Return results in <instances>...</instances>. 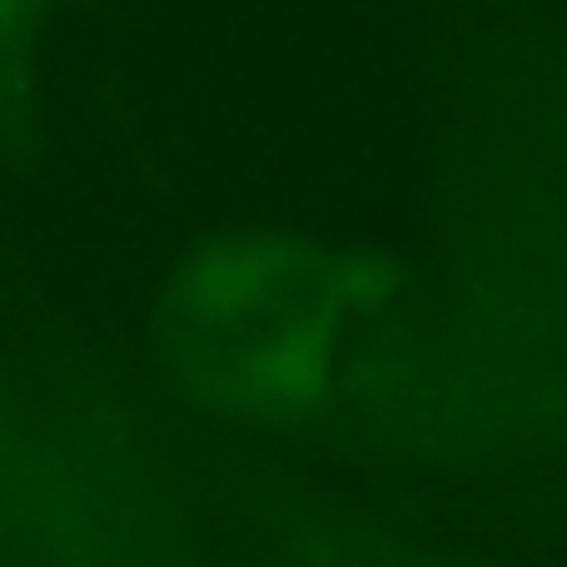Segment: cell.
Wrapping results in <instances>:
<instances>
[{"instance_id":"2","label":"cell","mask_w":567,"mask_h":567,"mask_svg":"<svg viewBox=\"0 0 567 567\" xmlns=\"http://www.w3.org/2000/svg\"><path fill=\"white\" fill-rule=\"evenodd\" d=\"M60 10L65 0H0V125H20L40 105Z\"/></svg>"},{"instance_id":"1","label":"cell","mask_w":567,"mask_h":567,"mask_svg":"<svg viewBox=\"0 0 567 567\" xmlns=\"http://www.w3.org/2000/svg\"><path fill=\"white\" fill-rule=\"evenodd\" d=\"M403 265L279 219H229L165 265L150 339L189 403L249 429H303L359 383L403 303Z\"/></svg>"}]
</instances>
